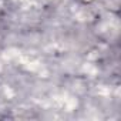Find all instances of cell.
I'll return each instance as SVG.
<instances>
[{"mask_svg":"<svg viewBox=\"0 0 121 121\" xmlns=\"http://www.w3.org/2000/svg\"><path fill=\"white\" fill-rule=\"evenodd\" d=\"M105 3L107 9H110V12L118 14L120 13V6H121V0H103Z\"/></svg>","mask_w":121,"mask_h":121,"instance_id":"1","label":"cell"}]
</instances>
